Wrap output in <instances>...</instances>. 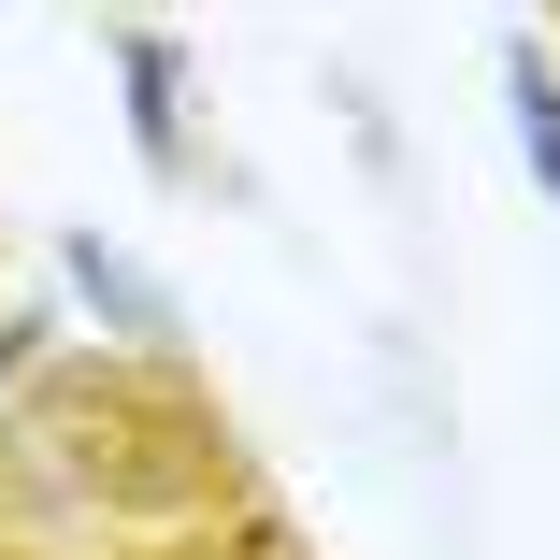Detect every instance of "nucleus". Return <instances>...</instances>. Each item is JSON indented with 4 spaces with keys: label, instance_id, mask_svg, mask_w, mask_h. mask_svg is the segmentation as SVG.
<instances>
[{
    "label": "nucleus",
    "instance_id": "f03ea898",
    "mask_svg": "<svg viewBox=\"0 0 560 560\" xmlns=\"http://www.w3.org/2000/svg\"><path fill=\"white\" fill-rule=\"evenodd\" d=\"M58 273H72V302H86L101 330H116L130 360H173V346H187V316L159 302V273H144L130 245H101V231H58Z\"/></svg>",
    "mask_w": 560,
    "mask_h": 560
},
{
    "label": "nucleus",
    "instance_id": "39448f33",
    "mask_svg": "<svg viewBox=\"0 0 560 560\" xmlns=\"http://www.w3.org/2000/svg\"><path fill=\"white\" fill-rule=\"evenodd\" d=\"M245 560H273V546H245Z\"/></svg>",
    "mask_w": 560,
    "mask_h": 560
},
{
    "label": "nucleus",
    "instance_id": "7ed1b4c3",
    "mask_svg": "<svg viewBox=\"0 0 560 560\" xmlns=\"http://www.w3.org/2000/svg\"><path fill=\"white\" fill-rule=\"evenodd\" d=\"M503 116H517V173L560 201V30H503Z\"/></svg>",
    "mask_w": 560,
    "mask_h": 560
},
{
    "label": "nucleus",
    "instance_id": "20e7f679",
    "mask_svg": "<svg viewBox=\"0 0 560 560\" xmlns=\"http://www.w3.org/2000/svg\"><path fill=\"white\" fill-rule=\"evenodd\" d=\"M44 360V316H0V402H15V374Z\"/></svg>",
    "mask_w": 560,
    "mask_h": 560
},
{
    "label": "nucleus",
    "instance_id": "f257e3e1",
    "mask_svg": "<svg viewBox=\"0 0 560 560\" xmlns=\"http://www.w3.org/2000/svg\"><path fill=\"white\" fill-rule=\"evenodd\" d=\"M101 72H116L130 159H144V173H187V30H159V15H116V30H101Z\"/></svg>",
    "mask_w": 560,
    "mask_h": 560
}]
</instances>
